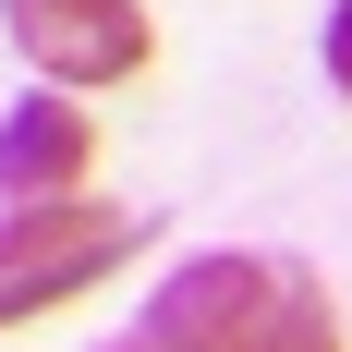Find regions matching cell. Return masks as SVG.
Returning <instances> with one entry per match:
<instances>
[{"label": "cell", "mask_w": 352, "mask_h": 352, "mask_svg": "<svg viewBox=\"0 0 352 352\" xmlns=\"http://www.w3.org/2000/svg\"><path fill=\"white\" fill-rule=\"evenodd\" d=\"M0 25H12V49L36 61V85H122V73H146V49H158L146 0H0Z\"/></svg>", "instance_id": "obj_1"}, {"label": "cell", "mask_w": 352, "mask_h": 352, "mask_svg": "<svg viewBox=\"0 0 352 352\" xmlns=\"http://www.w3.org/2000/svg\"><path fill=\"white\" fill-rule=\"evenodd\" d=\"M255 292H267V255H182L170 280L146 292L134 352H231V328L255 316Z\"/></svg>", "instance_id": "obj_2"}, {"label": "cell", "mask_w": 352, "mask_h": 352, "mask_svg": "<svg viewBox=\"0 0 352 352\" xmlns=\"http://www.w3.org/2000/svg\"><path fill=\"white\" fill-rule=\"evenodd\" d=\"M98 158V122L73 109V85H25L0 109V207H36V195H73Z\"/></svg>", "instance_id": "obj_3"}, {"label": "cell", "mask_w": 352, "mask_h": 352, "mask_svg": "<svg viewBox=\"0 0 352 352\" xmlns=\"http://www.w3.org/2000/svg\"><path fill=\"white\" fill-rule=\"evenodd\" d=\"M231 352H340L328 280H316V267H292V255H267V292H255V316L231 328Z\"/></svg>", "instance_id": "obj_4"}, {"label": "cell", "mask_w": 352, "mask_h": 352, "mask_svg": "<svg viewBox=\"0 0 352 352\" xmlns=\"http://www.w3.org/2000/svg\"><path fill=\"white\" fill-rule=\"evenodd\" d=\"M146 243V219H109L98 243H73V255H49V267H25V280H0V328H25V316H61L73 292H98L122 255Z\"/></svg>", "instance_id": "obj_5"}, {"label": "cell", "mask_w": 352, "mask_h": 352, "mask_svg": "<svg viewBox=\"0 0 352 352\" xmlns=\"http://www.w3.org/2000/svg\"><path fill=\"white\" fill-rule=\"evenodd\" d=\"M109 219H134V207H85V195H36V207H12V219H0V280H25V267H49V255L98 243Z\"/></svg>", "instance_id": "obj_6"}, {"label": "cell", "mask_w": 352, "mask_h": 352, "mask_svg": "<svg viewBox=\"0 0 352 352\" xmlns=\"http://www.w3.org/2000/svg\"><path fill=\"white\" fill-rule=\"evenodd\" d=\"M328 85L352 98V0H328Z\"/></svg>", "instance_id": "obj_7"}]
</instances>
